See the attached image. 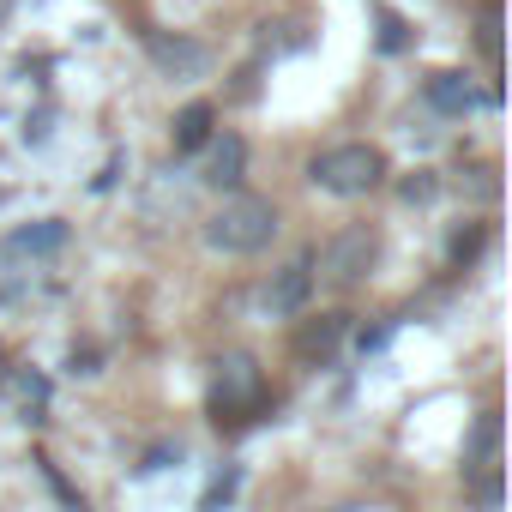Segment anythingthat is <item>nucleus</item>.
Segmentation results:
<instances>
[{"label":"nucleus","mask_w":512,"mask_h":512,"mask_svg":"<svg viewBox=\"0 0 512 512\" xmlns=\"http://www.w3.org/2000/svg\"><path fill=\"white\" fill-rule=\"evenodd\" d=\"M272 235H278V205L260 199V193H229L205 217V247L211 253H229V260H247V253L272 247Z\"/></svg>","instance_id":"nucleus-1"},{"label":"nucleus","mask_w":512,"mask_h":512,"mask_svg":"<svg viewBox=\"0 0 512 512\" xmlns=\"http://www.w3.org/2000/svg\"><path fill=\"white\" fill-rule=\"evenodd\" d=\"M308 181L332 199H368L386 181V157L374 145H332L308 163Z\"/></svg>","instance_id":"nucleus-2"},{"label":"nucleus","mask_w":512,"mask_h":512,"mask_svg":"<svg viewBox=\"0 0 512 512\" xmlns=\"http://www.w3.org/2000/svg\"><path fill=\"white\" fill-rule=\"evenodd\" d=\"M260 404H266V374H260V362L241 356V350H229V356L211 362V416H217V422H241V416H253Z\"/></svg>","instance_id":"nucleus-3"},{"label":"nucleus","mask_w":512,"mask_h":512,"mask_svg":"<svg viewBox=\"0 0 512 512\" xmlns=\"http://www.w3.org/2000/svg\"><path fill=\"white\" fill-rule=\"evenodd\" d=\"M374 253H380L374 229H368V223H350V229H338V235L320 247V272H314V278H326L332 290H356V284L368 278V266H374Z\"/></svg>","instance_id":"nucleus-4"},{"label":"nucleus","mask_w":512,"mask_h":512,"mask_svg":"<svg viewBox=\"0 0 512 512\" xmlns=\"http://www.w3.org/2000/svg\"><path fill=\"white\" fill-rule=\"evenodd\" d=\"M145 55H151V67L163 79H199L211 67V49L193 43V37H181V31H151L145 37Z\"/></svg>","instance_id":"nucleus-5"},{"label":"nucleus","mask_w":512,"mask_h":512,"mask_svg":"<svg viewBox=\"0 0 512 512\" xmlns=\"http://www.w3.org/2000/svg\"><path fill=\"white\" fill-rule=\"evenodd\" d=\"M308 296H314V253H296V260L266 284V314H302L308 308Z\"/></svg>","instance_id":"nucleus-6"},{"label":"nucleus","mask_w":512,"mask_h":512,"mask_svg":"<svg viewBox=\"0 0 512 512\" xmlns=\"http://www.w3.org/2000/svg\"><path fill=\"white\" fill-rule=\"evenodd\" d=\"M205 145H211V157H205V187L235 193V187H241V175H247V139L223 133V139H205Z\"/></svg>","instance_id":"nucleus-7"},{"label":"nucleus","mask_w":512,"mask_h":512,"mask_svg":"<svg viewBox=\"0 0 512 512\" xmlns=\"http://www.w3.org/2000/svg\"><path fill=\"white\" fill-rule=\"evenodd\" d=\"M494 470H500V416L482 410V422H476V434L464 446V476L476 482V476H494Z\"/></svg>","instance_id":"nucleus-8"},{"label":"nucleus","mask_w":512,"mask_h":512,"mask_svg":"<svg viewBox=\"0 0 512 512\" xmlns=\"http://www.w3.org/2000/svg\"><path fill=\"white\" fill-rule=\"evenodd\" d=\"M338 338H344V314H320V320H308V326L296 332V356H302V362H326V356L338 350Z\"/></svg>","instance_id":"nucleus-9"},{"label":"nucleus","mask_w":512,"mask_h":512,"mask_svg":"<svg viewBox=\"0 0 512 512\" xmlns=\"http://www.w3.org/2000/svg\"><path fill=\"white\" fill-rule=\"evenodd\" d=\"M211 127H217V109H211V103H187V109L175 115L169 139H175V151H199V145L211 139Z\"/></svg>","instance_id":"nucleus-10"},{"label":"nucleus","mask_w":512,"mask_h":512,"mask_svg":"<svg viewBox=\"0 0 512 512\" xmlns=\"http://www.w3.org/2000/svg\"><path fill=\"white\" fill-rule=\"evenodd\" d=\"M428 103H434L440 115H464V109L476 103V91H470L464 73H434V79H428Z\"/></svg>","instance_id":"nucleus-11"},{"label":"nucleus","mask_w":512,"mask_h":512,"mask_svg":"<svg viewBox=\"0 0 512 512\" xmlns=\"http://www.w3.org/2000/svg\"><path fill=\"white\" fill-rule=\"evenodd\" d=\"M61 241H67V223L61 217H43V223H31V229L13 235V253H55Z\"/></svg>","instance_id":"nucleus-12"},{"label":"nucleus","mask_w":512,"mask_h":512,"mask_svg":"<svg viewBox=\"0 0 512 512\" xmlns=\"http://www.w3.org/2000/svg\"><path fill=\"white\" fill-rule=\"evenodd\" d=\"M476 43H482L488 67H500V0H482V13H476Z\"/></svg>","instance_id":"nucleus-13"},{"label":"nucleus","mask_w":512,"mask_h":512,"mask_svg":"<svg viewBox=\"0 0 512 512\" xmlns=\"http://www.w3.org/2000/svg\"><path fill=\"white\" fill-rule=\"evenodd\" d=\"M476 253H482V223H470V229L452 235V266H470Z\"/></svg>","instance_id":"nucleus-14"},{"label":"nucleus","mask_w":512,"mask_h":512,"mask_svg":"<svg viewBox=\"0 0 512 512\" xmlns=\"http://www.w3.org/2000/svg\"><path fill=\"white\" fill-rule=\"evenodd\" d=\"M404 43H410V31H404V19H398V13H380V49H386V55H398Z\"/></svg>","instance_id":"nucleus-15"},{"label":"nucleus","mask_w":512,"mask_h":512,"mask_svg":"<svg viewBox=\"0 0 512 512\" xmlns=\"http://www.w3.org/2000/svg\"><path fill=\"white\" fill-rule=\"evenodd\" d=\"M229 494H235V470H223V476H217V482L205 488V512H217V506H223Z\"/></svg>","instance_id":"nucleus-16"},{"label":"nucleus","mask_w":512,"mask_h":512,"mask_svg":"<svg viewBox=\"0 0 512 512\" xmlns=\"http://www.w3.org/2000/svg\"><path fill=\"white\" fill-rule=\"evenodd\" d=\"M404 199H434V181L422 175V181H404Z\"/></svg>","instance_id":"nucleus-17"},{"label":"nucleus","mask_w":512,"mask_h":512,"mask_svg":"<svg viewBox=\"0 0 512 512\" xmlns=\"http://www.w3.org/2000/svg\"><path fill=\"white\" fill-rule=\"evenodd\" d=\"M308 512H356V506H308Z\"/></svg>","instance_id":"nucleus-18"},{"label":"nucleus","mask_w":512,"mask_h":512,"mask_svg":"<svg viewBox=\"0 0 512 512\" xmlns=\"http://www.w3.org/2000/svg\"><path fill=\"white\" fill-rule=\"evenodd\" d=\"M7 13H13V0H0V25H7Z\"/></svg>","instance_id":"nucleus-19"}]
</instances>
